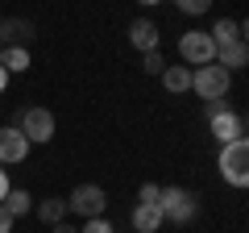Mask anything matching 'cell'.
I'll use <instances>...</instances> for the list:
<instances>
[{"label": "cell", "instance_id": "2", "mask_svg": "<svg viewBox=\"0 0 249 233\" xmlns=\"http://www.w3.org/2000/svg\"><path fill=\"white\" fill-rule=\"evenodd\" d=\"M158 208H162V221H175V225L196 221V213H199L196 196H191L187 188H162L158 192Z\"/></svg>", "mask_w": 249, "mask_h": 233}, {"label": "cell", "instance_id": "9", "mask_svg": "<svg viewBox=\"0 0 249 233\" xmlns=\"http://www.w3.org/2000/svg\"><path fill=\"white\" fill-rule=\"evenodd\" d=\"M29 42H34V21H25V17L0 21V46H29Z\"/></svg>", "mask_w": 249, "mask_h": 233}, {"label": "cell", "instance_id": "12", "mask_svg": "<svg viewBox=\"0 0 249 233\" xmlns=\"http://www.w3.org/2000/svg\"><path fill=\"white\" fill-rule=\"evenodd\" d=\"M133 229H137V233H158V229H162V208H158V204H142V200H137V208H133Z\"/></svg>", "mask_w": 249, "mask_h": 233}, {"label": "cell", "instance_id": "19", "mask_svg": "<svg viewBox=\"0 0 249 233\" xmlns=\"http://www.w3.org/2000/svg\"><path fill=\"white\" fill-rule=\"evenodd\" d=\"M142 67H145L150 75H162V71H166V58H162V50H145V54H142Z\"/></svg>", "mask_w": 249, "mask_h": 233}, {"label": "cell", "instance_id": "24", "mask_svg": "<svg viewBox=\"0 0 249 233\" xmlns=\"http://www.w3.org/2000/svg\"><path fill=\"white\" fill-rule=\"evenodd\" d=\"M50 233H79L75 225H67V221H58V225H50Z\"/></svg>", "mask_w": 249, "mask_h": 233}, {"label": "cell", "instance_id": "4", "mask_svg": "<svg viewBox=\"0 0 249 233\" xmlns=\"http://www.w3.org/2000/svg\"><path fill=\"white\" fill-rule=\"evenodd\" d=\"M17 129L29 137V146H46L54 137V113L50 108H17Z\"/></svg>", "mask_w": 249, "mask_h": 233}, {"label": "cell", "instance_id": "13", "mask_svg": "<svg viewBox=\"0 0 249 233\" xmlns=\"http://www.w3.org/2000/svg\"><path fill=\"white\" fill-rule=\"evenodd\" d=\"M0 208L17 221V216H25L29 208H34V196H29L25 188H9V192H4V200H0Z\"/></svg>", "mask_w": 249, "mask_h": 233}, {"label": "cell", "instance_id": "8", "mask_svg": "<svg viewBox=\"0 0 249 233\" xmlns=\"http://www.w3.org/2000/svg\"><path fill=\"white\" fill-rule=\"evenodd\" d=\"M208 125H212V137H216L220 146H229V142H237V137H245V121H241L232 108H224L220 116H212Z\"/></svg>", "mask_w": 249, "mask_h": 233}, {"label": "cell", "instance_id": "1", "mask_svg": "<svg viewBox=\"0 0 249 233\" xmlns=\"http://www.w3.org/2000/svg\"><path fill=\"white\" fill-rule=\"evenodd\" d=\"M216 167H220L224 183H232V188H245V183H249V142H245V137H237V142L220 146V158H216Z\"/></svg>", "mask_w": 249, "mask_h": 233}, {"label": "cell", "instance_id": "15", "mask_svg": "<svg viewBox=\"0 0 249 233\" xmlns=\"http://www.w3.org/2000/svg\"><path fill=\"white\" fill-rule=\"evenodd\" d=\"M162 88L166 92H191V67H166L162 71Z\"/></svg>", "mask_w": 249, "mask_h": 233}, {"label": "cell", "instance_id": "25", "mask_svg": "<svg viewBox=\"0 0 249 233\" xmlns=\"http://www.w3.org/2000/svg\"><path fill=\"white\" fill-rule=\"evenodd\" d=\"M4 192H9V175H4V167H0V200H4Z\"/></svg>", "mask_w": 249, "mask_h": 233}, {"label": "cell", "instance_id": "17", "mask_svg": "<svg viewBox=\"0 0 249 233\" xmlns=\"http://www.w3.org/2000/svg\"><path fill=\"white\" fill-rule=\"evenodd\" d=\"M67 213H71V208H67V200H62V196H50V200H42V204H37V216H42L46 225H58Z\"/></svg>", "mask_w": 249, "mask_h": 233}, {"label": "cell", "instance_id": "11", "mask_svg": "<svg viewBox=\"0 0 249 233\" xmlns=\"http://www.w3.org/2000/svg\"><path fill=\"white\" fill-rule=\"evenodd\" d=\"M129 42L137 46V50H158V25H154L150 17H137V21H129Z\"/></svg>", "mask_w": 249, "mask_h": 233}, {"label": "cell", "instance_id": "5", "mask_svg": "<svg viewBox=\"0 0 249 233\" xmlns=\"http://www.w3.org/2000/svg\"><path fill=\"white\" fill-rule=\"evenodd\" d=\"M178 54H183L187 67H208V63H216V42L204 29H191V34L178 38Z\"/></svg>", "mask_w": 249, "mask_h": 233}, {"label": "cell", "instance_id": "23", "mask_svg": "<svg viewBox=\"0 0 249 233\" xmlns=\"http://www.w3.org/2000/svg\"><path fill=\"white\" fill-rule=\"evenodd\" d=\"M0 233H13V216L4 213V208H0Z\"/></svg>", "mask_w": 249, "mask_h": 233}, {"label": "cell", "instance_id": "20", "mask_svg": "<svg viewBox=\"0 0 249 233\" xmlns=\"http://www.w3.org/2000/svg\"><path fill=\"white\" fill-rule=\"evenodd\" d=\"M79 233H112V225L104 221V216H88V221H83V229Z\"/></svg>", "mask_w": 249, "mask_h": 233}, {"label": "cell", "instance_id": "3", "mask_svg": "<svg viewBox=\"0 0 249 233\" xmlns=\"http://www.w3.org/2000/svg\"><path fill=\"white\" fill-rule=\"evenodd\" d=\"M229 83H232V75L224 71V67H216V63L196 67V71H191V92H196L199 100H220V96H229Z\"/></svg>", "mask_w": 249, "mask_h": 233}, {"label": "cell", "instance_id": "18", "mask_svg": "<svg viewBox=\"0 0 249 233\" xmlns=\"http://www.w3.org/2000/svg\"><path fill=\"white\" fill-rule=\"evenodd\" d=\"M178 13H187V17H204L208 9H212V0H175Z\"/></svg>", "mask_w": 249, "mask_h": 233}, {"label": "cell", "instance_id": "6", "mask_svg": "<svg viewBox=\"0 0 249 233\" xmlns=\"http://www.w3.org/2000/svg\"><path fill=\"white\" fill-rule=\"evenodd\" d=\"M67 208H71V213H79L83 221H88V216H104V208H108V192L100 188V183H79V188L67 196Z\"/></svg>", "mask_w": 249, "mask_h": 233}, {"label": "cell", "instance_id": "14", "mask_svg": "<svg viewBox=\"0 0 249 233\" xmlns=\"http://www.w3.org/2000/svg\"><path fill=\"white\" fill-rule=\"evenodd\" d=\"M208 34H212V42H216V46L237 42V38H245V21H229V17H220L212 29H208Z\"/></svg>", "mask_w": 249, "mask_h": 233}, {"label": "cell", "instance_id": "27", "mask_svg": "<svg viewBox=\"0 0 249 233\" xmlns=\"http://www.w3.org/2000/svg\"><path fill=\"white\" fill-rule=\"evenodd\" d=\"M137 4H158V0H137Z\"/></svg>", "mask_w": 249, "mask_h": 233}, {"label": "cell", "instance_id": "21", "mask_svg": "<svg viewBox=\"0 0 249 233\" xmlns=\"http://www.w3.org/2000/svg\"><path fill=\"white\" fill-rule=\"evenodd\" d=\"M158 183H142V192H137V200H142V204H158Z\"/></svg>", "mask_w": 249, "mask_h": 233}, {"label": "cell", "instance_id": "26", "mask_svg": "<svg viewBox=\"0 0 249 233\" xmlns=\"http://www.w3.org/2000/svg\"><path fill=\"white\" fill-rule=\"evenodd\" d=\"M9 88V71H4V67H0V92Z\"/></svg>", "mask_w": 249, "mask_h": 233}, {"label": "cell", "instance_id": "28", "mask_svg": "<svg viewBox=\"0 0 249 233\" xmlns=\"http://www.w3.org/2000/svg\"><path fill=\"white\" fill-rule=\"evenodd\" d=\"M0 50H4V46H0Z\"/></svg>", "mask_w": 249, "mask_h": 233}, {"label": "cell", "instance_id": "22", "mask_svg": "<svg viewBox=\"0 0 249 233\" xmlns=\"http://www.w3.org/2000/svg\"><path fill=\"white\" fill-rule=\"evenodd\" d=\"M224 108H229V100H224V96H220V100H204V116H208V121H212V116H220Z\"/></svg>", "mask_w": 249, "mask_h": 233}, {"label": "cell", "instance_id": "10", "mask_svg": "<svg viewBox=\"0 0 249 233\" xmlns=\"http://www.w3.org/2000/svg\"><path fill=\"white\" fill-rule=\"evenodd\" d=\"M245 63H249V46H245V38L216 46V67H224V71H237V67H245Z\"/></svg>", "mask_w": 249, "mask_h": 233}, {"label": "cell", "instance_id": "16", "mask_svg": "<svg viewBox=\"0 0 249 233\" xmlns=\"http://www.w3.org/2000/svg\"><path fill=\"white\" fill-rule=\"evenodd\" d=\"M0 67H4V71H29V50L25 46H4V50H0Z\"/></svg>", "mask_w": 249, "mask_h": 233}, {"label": "cell", "instance_id": "7", "mask_svg": "<svg viewBox=\"0 0 249 233\" xmlns=\"http://www.w3.org/2000/svg\"><path fill=\"white\" fill-rule=\"evenodd\" d=\"M25 154H29V137L17 125H4L0 129V167H17V162H25Z\"/></svg>", "mask_w": 249, "mask_h": 233}]
</instances>
